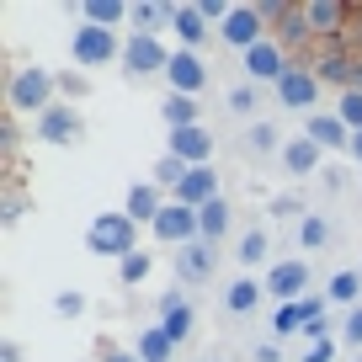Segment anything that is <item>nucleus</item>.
I'll return each mask as SVG.
<instances>
[{
  "instance_id": "6",
  "label": "nucleus",
  "mask_w": 362,
  "mask_h": 362,
  "mask_svg": "<svg viewBox=\"0 0 362 362\" xmlns=\"http://www.w3.org/2000/svg\"><path fill=\"white\" fill-rule=\"evenodd\" d=\"M165 80H170V96H197V90L208 86V64L192 54V48H176V54H170Z\"/></svg>"
},
{
  "instance_id": "14",
  "label": "nucleus",
  "mask_w": 362,
  "mask_h": 362,
  "mask_svg": "<svg viewBox=\"0 0 362 362\" xmlns=\"http://www.w3.org/2000/svg\"><path fill=\"white\" fill-rule=\"evenodd\" d=\"M245 75H250V86H261V80H272V86H277V80L288 75V59H283V48L272 43V37H267V43H256V48L245 54Z\"/></svg>"
},
{
  "instance_id": "19",
  "label": "nucleus",
  "mask_w": 362,
  "mask_h": 362,
  "mask_svg": "<svg viewBox=\"0 0 362 362\" xmlns=\"http://www.w3.org/2000/svg\"><path fill=\"white\" fill-rule=\"evenodd\" d=\"M298 16H304L309 33H341V22H346V6H336V0H309Z\"/></svg>"
},
{
  "instance_id": "31",
  "label": "nucleus",
  "mask_w": 362,
  "mask_h": 362,
  "mask_svg": "<svg viewBox=\"0 0 362 362\" xmlns=\"http://www.w3.org/2000/svg\"><path fill=\"white\" fill-rule=\"evenodd\" d=\"M267 250H272V240L261 235V229H250V235L240 240V261H245V267H256V261H267Z\"/></svg>"
},
{
  "instance_id": "1",
  "label": "nucleus",
  "mask_w": 362,
  "mask_h": 362,
  "mask_svg": "<svg viewBox=\"0 0 362 362\" xmlns=\"http://www.w3.org/2000/svg\"><path fill=\"white\" fill-rule=\"evenodd\" d=\"M86 245H90V256H117V261H128V256L139 250V224H134L128 214H102V218H90Z\"/></svg>"
},
{
  "instance_id": "10",
  "label": "nucleus",
  "mask_w": 362,
  "mask_h": 362,
  "mask_svg": "<svg viewBox=\"0 0 362 362\" xmlns=\"http://www.w3.org/2000/svg\"><path fill=\"white\" fill-rule=\"evenodd\" d=\"M304 288H309V267H304V261H277V267L267 272V293L283 298V304H298Z\"/></svg>"
},
{
  "instance_id": "13",
  "label": "nucleus",
  "mask_w": 362,
  "mask_h": 362,
  "mask_svg": "<svg viewBox=\"0 0 362 362\" xmlns=\"http://www.w3.org/2000/svg\"><path fill=\"white\" fill-rule=\"evenodd\" d=\"M214 267H218V250L208 245V240H192V245L176 250V277L181 283H203V277H214Z\"/></svg>"
},
{
  "instance_id": "2",
  "label": "nucleus",
  "mask_w": 362,
  "mask_h": 362,
  "mask_svg": "<svg viewBox=\"0 0 362 362\" xmlns=\"http://www.w3.org/2000/svg\"><path fill=\"white\" fill-rule=\"evenodd\" d=\"M54 86H59V80L48 75V69L27 64V69H16V75H11L6 96H11V107H16V112H33V117H43L48 107H54Z\"/></svg>"
},
{
  "instance_id": "20",
  "label": "nucleus",
  "mask_w": 362,
  "mask_h": 362,
  "mask_svg": "<svg viewBox=\"0 0 362 362\" xmlns=\"http://www.w3.org/2000/svg\"><path fill=\"white\" fill-rule=\"evenodd\" d=\"M80 16H86V27H107V33H112L117 22H128V16H134V6H123V0H86V6H80Z\"/></svg>"
},
{
  "instance_id": "7",
  "label": "nucleus",
  "mask_w": 362,
  "mask_h": 362,
  "mask_svg": "<svg viewBox=\"0 0 362 362\" xmlns=\"http://www.w3.org/2000/svg\"><path fill=\"white\" fill-rule=\"evenodd\" d=\"M155 235L170 240V245H192V240H203V224H197V208H181V203H165V214L155 218Z\"/></svg>"
},
{
  "instance_id": "28",
  "label": "nucleus",
  "mask_w": 362,
  "mask_h": 362,
  "mask_svg": "<svg viewBox=\"0 0 362 362\" xmlns=\"http://www.w3.org/2000/svg\"><path fill=\"white\" fill-rule=\"evenodd\" d=\"M187 170H192L187 160H176V155H160V160H155V187H170V192H176L181 181H187Z\"/></svg>"
},
{
  "instance_id": "21",
  "label": "nucleus",
  "mask_w": 362,
  "mask_h": 362,
  "mask_svg": "<svg viewBox=\"0 0 362 362\" xmlns=\"http://www.w3.org/2000/svg\"><path fill=\"white\" fill-rule=\"evenodd\" d=\"M261 293H267V283H256V277H240V283H229L224 304H229V315H250V309L261 304Z\"/></svg>"
},
{
  "instance_id": "22",
  "label": "nucleus",
  "mask_w": 362,
  "mask_h": 362,
  "mask_svg": "<svg viewBox=\"0 0 362 362\" xmlns=\"http://www.w3.org/2000/svg\"><path fill=\"white\" fill-rule=\"evenodd\" d=\"M315 75L330 80V86H341V90H362V64H346V59H320Z\"/></svg>"
},
{
  "instance_id": "44",
  "label": "nucleus",
  "mask_w": 362,
  "mask_h": 362,
  "mask_svg": "<svg viewBox=\"0 0 362 362\" xmlns=\"http://www.w3.org/2000/svg\"><path fill=\"white\" fill-rule=\"evenodd\" d=\"M351 155H357V160H362V134H351Z\"/></svg>"
},
{
  "instance_id": "38",
  "label": "nucleus",
  "mask_w": 362,
  "mask_h": 362,
  "mask_svg": "<svg viewBox=\"0 0 362 362\" xmlns=\"http://www.w3.org/2000/svg\"><path fill=\"white\" fill-rule=\"evenodd\" d=\"M330 357H336V341H309V351L298 362H330Z\"/></svg>"
},
{
  "instance_id": "36",
  "label": "nucleus",
  "mask_w": 362,
  "mask_h": 362,
  "mask_svg": "<svg viewBox=\"0 0 362 362\" xmlns=\"http://www.w3.org/2000/svg\"><path fill=\"white\" fill-rule=\"evenodd\" d=\"M341 341H346V346H362V304H357V309H346V325H341Z\"/></svg>"
},
{
  "instance_id": "15",
  "label": "nucleus",
  "mask_w": 362,
  "mask_h": 362,
  "mask_svg": "<svg viewBox=\"0 0 362 362\" xmlns=\"http://www.w3.org/2000/svg\"><path fill=\"white\" fill-rule=\"evenodd\" d=\"M170 155L187 160V165H214V134L208 128H181V134H170Z\"/></svg>"
},
{
  "instance_id": "3",
  "label": "nucleus",
  "mask_w": 362,
  "mask_h": 362,
  "mask_svg": "<svg viewBox=\"0 0 362 362\" xmlns=\"http://www.w3.org/2000/svg\"><path fill=\"white\" fill-rule=\"evenodd\" d=\"M69 54H75V64L96 69V64H112V59H123V43H117L107 27H80V33L69 37Z\"/></svg>"
},
{
  "instance_id": "8",
  "label": "nucleus",
  "mask_w": 362,
  "mask_h": 362,
  "mask_svg": "<svg viewBox=\"0 0 362 362\" xmlns=\"http://www.w3.org/2000/svg\"><path fill=\"white\" fill-rule=\"evenodd\" d=\"M170 203H181V208H208V203H218V170H214V165H192V170H187V181L170 192Z\"/></svg>"
},
{
  "instance_id": "40",
  "label": "nucleus",
  "mask_w": 362,
  "mask_h": 362,
  "mask_svg": "<svg viewBox=\"0 0 362 362\" xmlns=\"http://www.w3.org/2000/svg\"><path fill=\"white\" fill-rule=\"evenodd\" d=\"M59 90H69V96H80V90H86V80H80V75H59Z\"/></svg>"
},
{
  "instance_id": "23",
  "label": "nucleus",
  "mask_w": 362,
  "mask_h": 362,
  "mask_svg": "<svg viewBox=\"0 0 362 362\" xmlns=\"http://www.w3.org/2000/svg\"><path fill=\"white\" fill-rule=\"evenodd\" d=\"M325 298H330V304L357 309V298H362V272H336V277L325 283Z\"/></svg>"
},
{
  "instance_id": "41",
  "label": "nucleus",
  "mask_w": 362,
  "mask_h": 362,
  "mask_svg": "<svg viewBox=\"0 0 362 362\" xmlns=\"http://www.w3.org/2000/svg\"><path fill=\"white\" fill-rule=\"evenodd\" d=\"M256 362H277V341H261V346H256Z\"/></svg>"
},
{
  "instance_id": "35",
  "label": "nucleus",
  "mask_w": 362,
  "mask_h": 362,
  "mask_svg": "<svg viewBox=\"0 0 362 362\" xmlns=\"http://www.w3.org/2000/svg\"><path fill=\"white\" fill-rule=\"evenodd\" d=\"M250 149H277V155H283V139H277V128H272V123H256V128H250Z\"/></svg>"
},
{
  "instance_id": "34",
  "label": "nucleus",
  "mask_w": 362,
  "mask_h": 362,
  "mask_svg": "<svg viewBox=\"0 0 362 362\" xmlns=\"http://www.w3.org/2000/svg\"><path fill=\"white\" fill-rule=\"evenodd\" d=\"M54 309H59V320H80V315H86V293H75V288H69V293L54 298Z\"/></svg>"
},
{
  "instance_id": "37",
  "label": "nucleus",
  "mask_w": 362,
  "mask_h": 362,
  "mask_svg": "<svg viewBox=\"0 0 362 362\" xmlns=\"http://www.w3.org/2000/svg\"><path fill=\"white\" fill-rule=\"evenodd\" d=\"M229 107H235V112H250V107H256V86H235L229 90Z\"/></svg>"
},
{
  "instance_id": "43",
  "label": "nucleus",
  "mask_w": 362,
  "mask_h": 362,
  "mask_svg": "<svg viewBox=\"0 0 362 362\" xmlns=\"http://www.w3.org/2000/svg\"><path fill=\"white\" fill-rule=\"evenodd\" d=\"M107 362H139V351H112Z\"/></svg>"
},
{
  "instance_id": "16",
  "label": "nucleus",
  "mask_w": 362,
  "mask_h": 362,
  "mask_svg": "<svg viewBox=\"0 0 362 362\" xmlns=\"http://www.w3.org/2000/svg\"><path fill=\"white\" fill-rule=\"evenodd\" d=\"M123 214L134 218V224H149V229H155V218L165 214V197H160V187H155V181H139L134 192H128V208H123Z\"/></svg>"
},
{
  "instance_id": "26",
  "label": "nucleus",
  "mask_w": 362,
  "mask_h": 362,
  "mask_svg": "<svg viewBox=\"0 0 362 362\" xmlns=\"http://www.w3.org/2000/svg\"><path fill=\"white\" fill-rule=\"evenodd\" d=\"M197 224H203V240H208V245H214V240H218V235H224V229H229V203H224V197H218V203L197 208Z\"/></svg>"
},
{
  "instance_id": "5",
  "label": "nucleus",
  "mask_w": 362,
  "mask_h": 362,
  "mask_svg": "<svg viewBox=\"0 0 362 362\" xmlns=\"http://www.w3.org/2000/svg\"><path fill=\"white\" fill-rule=\"evenodd\" d=\"M218 33H224V43H229V48L250 54L256 43H267V16H261L256 6H235V11H229V22L218 27Z\"/></svg>"
},
{
  "instance_id": "29",
  "label": "nucleus",
  "mask_w": 362,
  "mask_h": 362,
  "mask_svg": "<svg viewBox=\"0 0 362 362\" xmlns=\"http://www.w3.org/2000/svg\"><path fill=\"white\" fill-rule=\"evenodd\" d=\"M170 11H176V6H149V0H139L128 22H139V33H144V37H155V22H170Z\"/></svg>"
},
{
  "instance_id": "11",
  "label": "nucleus",
  "mask_w": 362,
  "mask_h": 362,
  "mask_svg": "<svg viewBox=\"0 0 362 362\" xmlns=\"http://www.w3.org/2000/svg\"><path fill=\"white\" fill-rule=\"evenodd\" d=\"M315 96H320V75L304 64H288V75L277 80V102L283 107H315Z\"/></svg>"
},
{
  "instance_id": "25",
  "label": "nucleus",
  "mask_w": 362,
  "mask_h": 362,
  "mask_svg": "<svg viewBox=\"0 0 362 362\" xmlns=\"http://www.w3.org/2000/svg\"><path fill=\"white\" fill-rule=\"evenodd\" d=\"M160 112H165L170 134H181V128H203V123H197V102H192V96H165Z\"/></svg>"
},
{
  "instance_id": "39",
  "label": "nucleus",
  "mask_w": 362,
  "mask_h": 362,
  "mask_svg": "<svg viewBox=\"0 0 362 362\" xmlns=\"http://www.w3.org/2000/svg\"><path fill=\"white\" fill-rule=\"evenodd\" d=\"M272 214H277V218H293L298 203H293V197H277V203H272ZM298 218H304V214H298Z\"/></svg>"
},
{
  "instance_id": "32",
  "label": "nucleus",
  "mask_w": 362,
  "mask_h": 362,
  "mask_svg": "<svg viewBox=\"0 0 362 362\" xmlns=\"http://www.w3.org/2000/svg\"><path fill=\"white\" fill-rule=\"evenodd\" d=\"M117 267H123V283H144L155 261H149V250H134V256H128V261H117Z\"/></svg>"
},
{
  "instance_id": "42",
  "label": "nucleus",
  "mask_w": 362,
  "mask_h": 362,
  "mask_svg": "<svg viewBox=\"0 0 362 362\" xmlns=\"http://www.w3.org/2000/svg\"><path fill=\"white\" fill-rule=\"evenodd\" d=\"M0 362H22V346H16V341H6V346H0Z\"/></svg>"
},
{
  "instance_id": "24",
  "label": "nucleus",
  "mask_w": 362,
  "mask_h": 362,
  "mask_svg": "<svg viewBox=\"0 0 362 362\" xmlns=\"http://www.w3.org/2000/svg\"><path fill=\"white\" fill-rule=\"evenodd\" d=\"M139 362H170V351H176V346H170V336H165V330H160V325H149V330H139Z\"/></svg>"
},
{
  "instance_id": "4",
  "label": "nucleus",
  "mask_w": 362,
  "mask_h": 362,
  "mask_svg": "<svg viewBox=\"0 0 362 362\" xmlns=\"http://www.w3.org/2000/svg\"><path fill=\"white\" fill-rule=\"evenodd\" d=\"M123 69H128V75H165V69H170V48L160 43V37L134 33L123 43Z\"/></svg>"
},
{
  "instance_id": "33",
  "label": "nucleus",
  "mask_w": 362,
  "mask_h": 362,
  "mask_svg": "<svg viewBox=\"0 0 362 362\" xmlns=\"http://www.w3.org/2000/svg\"><path fill=\"white\" fill-rule=\"evenodd\" d=\"M298 330H304L298 304H283V309H277V320H272V336H298Z\"/></svg>"
},
{
  "instance_id": "18",
  "label": "nucleus",
  "mask_w": 362,
  "mask_h": 362,
  "mask_svg": "<svg viewBox=\"0 0 362 362\" xmlns=\"http://www.w3.org/2000/svg\"><path fill=\"white\" fill-rule=\"evenodd\" d=\"M320 155H325V149H320L315 139H288V144H283V165L293 170V176H315Z\"/></svg>"
},
{
  "instance_id": "30",
  "label": "nucleus",
  "mask_w": 362,
  "mask_h": 362,
  "mask_svg": "<svg viewBox=\"0 0 362 362\" xmlns=\"http://www.w3.org/2000/svg\"><path fill=\"white\" fill-rule=\"evenodd\" d=\"M341 123L351 128V134H362V90H341Z\"/></svg>"
},
{
  "instance_id": "9",
  "label": "nucleus",
  "mask_w": 362,
  "mask_h": 362,
  "mask_svg": "<svg viewBox=\"0 0 362 362\" xmlns=\"http://www.w3.org/2000/svg\"><path fill=\"white\" fill-rule=\"evenodd\" d=\"M37 139H43V144H75L80 139V112L69 102H54L37 117Z\"/></svg>"
},
{
  "instance_id": "45",
  "label": "nucleus",
  "mask_w": 362,
  "mask_h": 362,
  "mask_svg": "<svg viewBox=\"0 0 362 362\" xmlns=\"http://www.w3.org/2000/svg\"><path fill=\"white\" fill-rule=\"evenodd\" d=\"M357 362H362V357H357Z\"/></svg>"
},
{
  "instance_id": "27",
  "label": "nucleus",
  "mask_w": 362,
  "mask_h": 362,
  "mask_svg": "<svg viewBox=\"0 0 362 362\" xmlns=\"http://www.w3.org/2000/svg\"><path fill=\"white\" fill-rule=\"evenodd\" d=\"M298 240H304V250H325L330 245V218L304 214V218H298Z\"/></svg>"
},
{
  "instance_id": "17",
  "label": "nucleus",
  "mask_w": 362,
  "mask_h": 362,
  "mask_svg": "<svg viewBox=\"0 0 362 362\" xmlns=\"http://www.w3.org/2000/svg\"><path fill=\"white\" fill-rule=\"evenodd\" d=\"M170 27H176L181 48H192V54H197V43H208V33H214V27L203 22V11H197V6H176V11H170Z\"/></svg>"
},
{
  "instance_id": "12",
  "label": "nucleus",
  "mask_w": 362,
  "mask_h": 362,
  "mask_svg": "<svg viewBox=\"0 0 362 362\" xmlns=\"http://www.w3.org/2000/svg\"><path fill=\"white\" fill-rule=\"evenodd\" d=\"M304 139H315L325 155H330V149H346V155H351V128L341 123V112H309Z\"/></svg>"
}]
</instances>
